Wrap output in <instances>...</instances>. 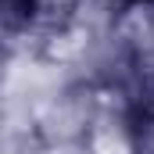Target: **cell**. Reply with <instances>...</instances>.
I'll return each instance as SVG.
<instances>
[{"label": "cell", "instance_id": "1", "mask_svg": "<svg viewBox=\"0 0 154 154\" xmlns=\"http://www.w3.org/2000/svg\"><path fill=\"white\" fill-rule=\"evenodd\" d=\"M75 151L79 154H143V118L118 111V108L93 104V115L86 122L82 136L75 140Z\"/></svg>", "mask_w": 154, "mask_h": 154}, {"label": "cell", "instance_id": "2", "mask_svg": "<svg viewBox=\"0 0 154 154\" xmlns=\"http://www.w3.org/2000/svg\"><path fill=\"white\" fill-rule=\"evenodd\" d=\"M14 7H18V18L25 25V36L39 39L47 32H57V29L79 22L86 0H14Z\"/></svg>", "mask_w": 154, "mask_h": 154}, {"label": "cell", "instance_id": "3", "mask_svg": "<svg viewBox=\"0 0 154 154\" xmlns=\"http://www.w3.org/2000/svg\"><path fill=\"white\" fill-rule=\"evenodd\" d=\"M147 4H154V0H147Z\"/></svg>", "mask_w": 154, "mask_h": 154}]
</instances>
